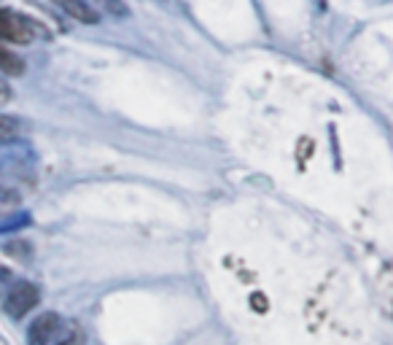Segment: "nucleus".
Instances as JSON below:
<instances>
[{
    "instance_id": "nucleus-2",
    "label": "nucleus",
    "mask_w": 393,
    "mask_h": 345,
    "mask_svg": "<svg viewBox=\"0 0 393 345\" xmlns=\"http://www.w3.org/2000/svg\"><path fill=\"white\" fill-rule=\"evenodd\" d=\"M0 38L3 41H11V43H30L35 38L33 25L22 17V14H17V11L0 8Z\"/></svg>"
},
{
    "instance_id": "nucleus-7",
    "label": "nucleus",
    "mask_w": 393,
    "mask_h": 345,
    "mask_svg": "<svg viewBox=\"0 0 393 345\" xmlns=\"http://www.w3.org/2000/svg\"><path fill=\"white\" fill-rule=\"evenodd\" d=\"M0 70H3L6 76H22V73L27 70V65H25V60H22L19 54H14L11 49H6V46L0 43Z\"/></svg>"
},
{
    "instance_id": "nucleus-4",
    "label": "nucleus",
    "mask_w": 393,
    "mask_h": 345,
    "mask_svg": "<svg viewBox=\"0 0 393 345\" xmlns=\"http://www.w3.org/2000/svg\"><path fill=\"white\" fill-rule=\"evenodd\" d=\"M52 3H57L68 17H73L81 25H100V11L86 0H52Z\"/></svg>"
},
{
    "instance_id": "nucleus-10",
    "label": "nucleus",
    "mask_w": 393,
    "mask_h": 345,
    "mask_svg": "<svg viewBox=\"0 0 393 345\" xmlns=\"http://www.w3.org/2000/svg\"><path fill=\"white\" fill-rule=\"evenodd\" d=\"M19 203V194L17 191H8V189H0V216L8 213L11 208Z\"/></svg>"
},
{
    "instance_id": "nucleus-1",
    "label": "nucleus",
    "mask_w": 393,
    "mask_h": 345,
    "mask_svg": "<svg viewBox=\"0 0 393 345\" xmlns=\"http://www.w3.org/2000/svg\"><path fill=\"white\" fill-rule=\"evenodd\" d=\"M38 302H41V289L33 280H19L8 289L6 299H3V308L11 318H25Z\"/></svg>"
},
{
    "instance_id": "nucleus-12",
    "label": "nucleus",
    "mask_w": 393,
    "mask_h": 345,
    "mask_svg": "<svg viewBox=\"0 0 393 345\" xmlns=\"http://www.w3.org/2000/svg\"><path fill=\"white\" fill-rule=\"evenodd\" d=\"M8 97H11V89H8V84L0 79V103H8Z\"/></svg>"
},
{
    "instance_id": "nucleus-11",
    "label": "nucleus",
    "mask_w": 393,
    "mask_h": 345,
    "mask_svg": "<svg viewBox=\"0 0 393 345\" xmlns=\"http://www.w3.org/2000/svg\"><path fill=\"white\" fill-rule=\"evenodd\" d=\"M251 302H254V311H267V297H261V294H254L251 297Z\"/></svg>"
},
{
    "instance_id": "nucleus-3",
    "label": "nucleus",
    "mask_w": 393,
    "mask_h": 345,
    "mask_svg": "<svg viewBox=\"0 0 393 345\" xmlns=\"http://www.w3.org/2000/svg\"><path fill=\"white\" fill-rule=\"evenodd\" d=\"M62 318L57 313H41L27 327V345H52L60 334Z\"/></svg>"
},
{
    "instance_id": "nucleus-5",
    "label": "nucleus",
    "mask_w": 393,
    "mask_h": 345,
    "mask_svg": "<svg viewBox=\"0 0 393 345\" xmlns=\"http://www.w3.org/2000/svg\"><path fill=\"white\" fill-rule=\"evenodd\" d=\"M22 133H25V124H22V119L11 116V114H0V146L14 143Z\"/></svg>"
},
{
    "instance_id": "nucleus-6",
    "label": "nucleus",
    "mask_w": 393,
    "mask_h": 345,
    "mask_svg": "<svg viewBox=\"0 0 393 345\" xmlns=\"http://www.w3.org/2000/svg\"><path fill=\"white\" fill-rule=\"evenodd\" d=\"M57 345H86V332L78 321H68L60 327L57 334Z\"/></svg>"
},
{
    "instance_id": "nucleus-9",
    "label": "nucleus",
    "mask_w": 393,
    "mask_h": 345,
    "mask_svg": "<svg viewBox=\"0 0 393 345\" xmlns=\"http://www.w3.org/2000/svg\"><path fill=\"white\" fill-rule=\"evenodd\" d=\"M100 6H103L108 14H113V17H127L130 14V8L121 3V0H97Z\"/></svg>"
},
{
    "instance_id": "nucleus-8",
    "label": "nucleus",
    "mask_w": 393,
    "mask_h": 345,
    "mask_svg": "<svg viewBox=\"0 0 393 345\" xmlns=\"http://www.w3.org/2000/svg\"><path fill=\"white\" fill-rule=\"evenodd\" d=\"M33 222V216L25 210V213H3V219H0V235H6V232H17L22 226H27Z\"/></svg>"
}]
</instances>
